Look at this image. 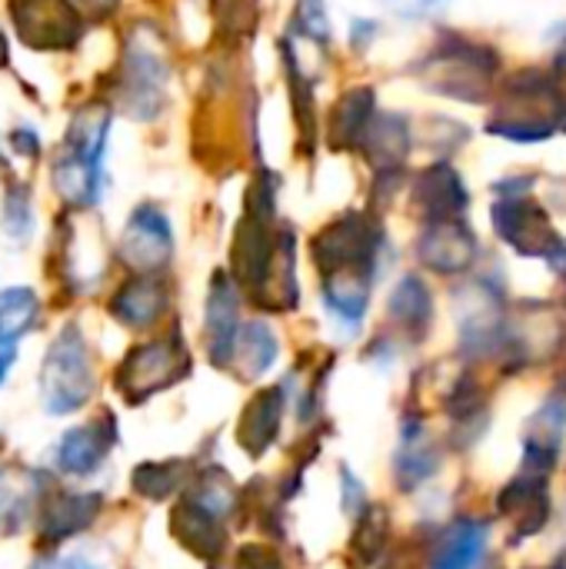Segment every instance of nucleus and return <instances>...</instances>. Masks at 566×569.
<instances>
[{
	"instance_id": "1",
	"label": "nucleus",
	"mask_w": 566,
	"mask_h": 569,
	"mask_svg": "<svg viewBox=\"0 0 566 569\" xmlns=\"http://www.w3.org/2000/svg\"><path fill=\"white\" fill-rule=\"evenodd\" d=\"M110 137V110L87 107L70 127L53 163V187L73 207H93L103 193V150Z\"/></svg>"
},
{
	"instance_id": "2",
	"label": "nucleus",
	"mask_w": 566,
	"mask_h": 569,
	"mask_svg": "<svg viewBox=\"0 0 566 569\" xmlns=\"http://www.w3.org/2000/svg\"><path fill=\"white\" fill-rule=\"evenodd\" d=\"M424 77L437 93L457 97L464 103H480L500 70V53L487 43L450 33V43H437L424 57Z\"/></svg>"
},
{
	"instance_id": "3",
	"label": "nucleus",
	"mask_w": 566,
	"mask_h": 569,
	"mask_svg": "<svg viewBox=\"0 0 566 569\" xmlns=\"http://www.w3.org/2000/svg\"><path fill=\"white\" fill-rule=\"evenodd\" d=\"M93 397V363L77 327H63L40 363V400L50 417L80 410Z\"/></svg>"
},
{
	"instance_id": "4",
	"label": "nucleus",
	"mask_w": 566,
	"mask_h": 569,
	"mask_svg": "<svg viewBox=\"0 0 566 569\" xmlns=\"http://www.w3.org/2000/svg\"><path fill=\"white\" fill-rule=\"evenodd\" d=\"M310 250L320 277L337 270H370L374 277H380V257L387 250V237L374 217L360 210H347L314 237Z\"/></svg>"
},
{
	"instance_id": "5",
	"label": "nucleus",
	"mask_w": 566,
	"mask_h": 569,
	"mask_svg": "<svg viewBox=\"0 0 566 569\" xmlns=\"http://www.w3.org/2000/svg\"><path fill=\"white\" fill-rule=\"evenodd\" d=\"M190 367L193 363H190V353L183 347V337L173 330L160 340L133 347L123 357V363L117 370V390L123 393L127 403H143L153 393L180 383L190 373Z\"/></svg>"
},
{
	"instance_id": "6",
	"label": "nucleus",
	"mask_w": 566,
	"mask_h": 569,
	"mask_svg": "<svg viewBox=\"0 0 566 569\" xmlns=\"http://www.w3.org/2000/svg\"><path fill=\"white\" fill-rule=\"evenodd\" d=\"M494 230L504 243H510L520 257H544L557 247V230L540 203L530 197H500L494 203Z\"/></svg>"
},
{
	"instance_id": "7",
	"label": "nucleus",
	"mask_w": 566,
	"mask_h": 569,
	"mask_svg": "<svg viewBox=\"0 0 566 569\" xmlns=\"http://www.w3.org/2000/svg\"><path fill=\"white\" fill-rule=\"evenodd\" d=\"M163 83H167V63L160 50H153L143 40L130 43L123 57V77H120L123 110L133 120H153L163 107Z\"/></svg>"
},
{
	"instance_id": "8",
	"label": "nucleus",
	"mask_w": 566,
	"mask_h": 569,
	"mask_svg": "<svg viewBox=\"0 0 566 569\" xmlns=\"http://www.w3.org/2000/svg\"><path fill=\"white\" fill-rule=\"evenodd\" d=\"M417 260L440 277H460L480 260V240L467 220H437L424 223L417 237Z\"/></svg>"
},
{
	"instance_id": "9",
	"label": "nucleus",
	"mask_w": 566,
	"mask_h": 569,
	"mask_svg": "<svg viewBox=\"0 0 566 569\" xmlns=\"http://www.w3.org/2000/svg\"><path fill=\"white\" fill-rule=\"evenodd\" d=\"M173 257V230L163 210L143 203L130 213L120 237V260L137 273H160Z\"/></svg>"
},
{
	"instance_id": "10",
	"label": "nucleus",
	"mask_w": 566,
	"mask_h": 569,
	"mask_svg": "<svg viewBox=\"0 0 566 569\" xmlns=\"http://www.w3.org/2000/svg\"><path fill=\"white\" fill-rule=\"evenodd\" d=\"M207 353L214 367H230L240 337V283L227 273H214L207 293Z\"/></svg>"
},
{
	"instance_id": "11",
	"label": "nucleus",
	"mask_w": 566,
	"mask_h": 569,
	"mask_svg": "<svg viewBox=\"0 0 566 569\" xmlns=\"http://www.w3.org/2000/svg\"><path fill=\"white\" fill-rule=\"evenodd\" d=\"M414 207L420 210L424 223L460 220L467 213V207H470V193L464 187V177L447 160L430 163L414 180Z\"/></svg>"
},
{
	"instance_id": "12",
	"label": "nucleus",
	"mask_w": 566,
	"mask_h": 569,
	"mask_svg": "<svg viewBox=\"0 0 566 569\" xmlns=\"http://www.w3.org/2000/svg\"><path fill=\"white\" fill-rule=\"evenodd\" d=\"M13 20L33 47H70L80 33L77 10L67 0H13Z\"/></svg>"
},
{
	"instance_id": "13",
	"label": "nucleus",
	"mask_w": 566,
	"mask_h": 569,
	"mask_svg": "<svg viewBox=\"0 0 566 569\" xmlns=\"http://www.w3.org/2000/svg\"><path fill=\"white\" fill-rule=\"evenodd\" d=\"M437 470H440V450H437V443L430 440L424 417L407 413L404 423H400V450H397V460H394L397 487H400L404 493H414V490H420L430 477H437Z\"/></svg>"
},
{
	"instance_id": "14",
	"label": "nucleus",
	"mask_w": 566,
	"mask_h": 569,
	"mask_svg": "<svg viewBox=\"0 0 566 569\" xmlns=\"http://www.w3.org/2000/svg\"><path fill=\"white\" fill-rule=\"evenodd\" d=\"M113 440H117L113 417H100L93 423L73 427L57 443V467L67 477H87V473H93L103 463V457L110 453Z\"/></svg>"
},
{
	"instance_id": "15",
	"label": "nucleus",
	"mask_w": 566,
	"mask_h": 569,
	"mask_svg": "<svg viewBox=\"0 0 566 569\" xmlns=\"http://www.w3.org/2000/svg\"><path fill=\"white\" fill-rule=\"evenodd\" d=\"M287 387H264L260 393H254V400L244 407L240 423H237V440L250 457H264L277 437H280V423H284V410H287Z\"/></svg>"
},
{
	"instance_id": "16",
	"label": "nucleus",
	"mask_w": 566,
	"mask_h": 569,
	"mask_svg": "<svg viewBox=\"0 0 566 569\" xmlns=\"http://www.w3.org/2000/svg\"><path fill=\"white\" fill-rule=\"evenodd\" d=\"M167 303H170V293H167L163 280L157 273H140L113 293L110 313L117 323H123L130 330H147L167 313Z\"/></svg>"
},
{
	"instance_id": "17",
	"label": "nucleus",
	"mask_w": 566,
	"mask_h": 569,
	"mask_svg": "<svg viewBox=\"0 0 566 569\" xmlns=\"http://www.w3.org/2000/svg\"><path fill=\"white\" fill-rule=\"evenodd\" d=\"M377 277L370 270H337V273H324L320 277V297L324 307L354 333L367 310H370V290H374Z\"/></svg>"
},
{
	"instance_id": "18",
	"label": "nucleus",
	"mask_w": 566,
	"mask_h": 569,
	"mask_svg": "<svg viewBox=\"0 0 566 569\" xmlns=\"http://www.w3.org/2000/svg\"><path fill=\"white\" fill-rule=\"evenodd\" d=\"M227 520L214 517L210 510H203L200 503H193L190 497H183L173 510L170 530L173 537L200 560H220V553L227 550Z\"/></svg>"
},
{
	"instance_id": "19",
	"label": "nucleus",
	"mask_w": 566,
	"mask_h": 569,
	"mask_svg": "<svg viewBox=\"0 0 566 569\" xmlns=\"http://www.w3.org/2000/svg\"><path fill=\"white\" fill-rule=\"evenodd\" d=\"M490 527L484 520H454L444 537L434 543L430 569H484L487 563Z\"/></svg>"
},
{
	"instance_id": "20",
	"label": "nucleus",
	"mask_w": 566,
	"mask_h": 569,
	"mask_svg": "<svg viewBox=\"0 0 566 569\" xmlns=\"http://www.w3.org/2000/svg\"><path fill=\"white\" fill-rule=\"evenodd\" d=\"M103 507L100 493H53L40 510V537L47 543H63L67 537L83 533Z\"/></svg>"
},
{
	"instance_id": "21",
	"label": "nucleus",
	"mask_w": 566,
	"mask_h": 569,
	"mask_svg": "<svg viewBox=\"0 0 566 569\" xmlns=\"http://www.w3.org/2000/svg\"><path fill=\"white\" fill-rule=\"evenodd\" d=\"M377 110L380 107H377L374 87H350L330 110V123H327L330 143L344 147V150H360Z\"/></svg>"
},
{
	"instance_id": "22",
	"label": "nucleus",
	"mask_w": 566,
	"mask_h": 569,
	"mask_svg": "<svg viewBox=\"0 0 566 569\" xmlns=\"http://www.w3.org/2000/svg\"><path fill=\"white\" fill-rule=\"evenodd\" d=\"M387 313H390V323L404 337L424 340L434 323V293H430L427 280L417 273H404L387 300Z\"/></svg>"
},
{
	"instance_id": "23",
	"label": "nucleus",
	"mask_w": 566,
	"mask_h": 569,
	"mask_svg": "<svg viewBox=\"0 0 566 569\" xmlns=\"http://www.w3.org/2000/svg\"><path fill=\"white\" fill-rule=\"evenodd\" d=\"M410 143H414L410 120L404 113L377 110V117L360 143V153H367L377 163V170H387V167H400L407 160Z\"/></svg>"
},
{
	"instance_id": "24",
	"label": "nucleus",
	"mask_w": 566,
	"mask_h": 569,
	"mask_svg": "<svg viewBox=\"0 0 566 569\" xmlns=\"http://www.w3.org/2000/svg\"><path fill=\"white\" fill-rule=\"evenodd\" d=\"M387 543H390V513H387V507H380V503L367 507L357 517L350 550H347V563L354 569H374L384 560Z\"/></svg>"
},
{
	"instance_id": "25",
	"label": "nucleus",
	"mask_w": 566,
	"mask_h": 569,
	"mask_svg": "<svg viewBox=\"0 0 566 569\" xmlns=\"http://www.w3.org/2000/svg\"><path fill=\"white\" fill-rule=\"evenodd\" d=\"M277 357H280V340L264 320H254V323L240 327L234 360H237V370H240L244 380H260L277 363Z\"/></svg>"
},
{
	"instance_id": "26",
	"label": "nucleus",
	"mask_w": 566,
	"mask_h": 569,
	"mask_svg": "<svg viewBox=\"0 0 566 569\" xmlns=\"http://www.w3.org/2000/svg\"><path fill=\"white\" fill-rule=\"evenodd\" d=\"M193 470L187 460H167V463H140L130 477L133 490L147 500H167L170 493L183 490L190 483Z\"/></svg>"
},
{
	"instance_id": "27",
	"label": "nucleus",
	"mask_w": 566,
	"mask_h": 569,
	"mask_svg": "<svg viewBox=\"0 0 566 569\" xmlns=\"http://www.w3.org/2000/svg\"><path fill=\"white\" fill-rule=\"evenodd\" d=\"M37 313H40V300L30 287L3 290L0 293V347H10L20 337H27Z\"/></svg>"
},
{
	"instance_id": "28",
	"label": "nucleus",
	"mask_w": 566,
	"mask_h": 569,
	"mask_svg": "<svg viewBox=\"0 0 566 569\" xmlns=\"http://www.w3.org/2000/svg\"><path fill=\"white\" fill-rule=\"evenodd\" d=\"M33 233V210H30V193L27 187H10L3 200V237L10 243H27Z\"/></svg>"
},
{
	"instance_id": "29",
	"label": "nucleus",
	"mask_w": 566,
	"mask_h": 569,
	"mask_svg": "<svg viewBox=\"0 0 566 569\" xmlns=\"http://www.w3.org/2000/svg\"><path fill=\"white\" fill-rule=\"evenodd\" d=\"M294 23L300 27L304 37L327 43L330 40V17H327V0H297Z\"/></svg>"
},
{
	"instance_id": "30",
	"label": "nucleus",
	"mask_w": 566,
	"mask_h": 569,
	"mask_svg": "<svg viewBox=\"0 0 566 569\" xmlns=\"http://www.w3.org/2000/svg\"><path fill=\"white\" fill-rule=\"evenodd\" d=\"M380 3L400 20H434L450 7V0H380Z\"/></svg>"
},
{
	"instance_id": "31",
	"label": "nucleus",
	"mask_w": 566,
	"mask_h": 569,
	"mask_svg": "<svg viewBox=\"0 0 566 569\" xmlns=\"http://www.w3.org/2000/svg\"><path fill=\"white\" fill-rule=\"evenodd\" d=\"M237 560H240V569H287L284 560L264 543H247Z\"/></svg>"
},
{
	"instance_id": "32",
	"label": "nucleus",
	"mask_w": 566,
	"mask_h": 569,
	"mask_svg": "<svg viewBox=\"0 0 566 569\" xmlns=\"http://www.w3.org/2000/svg\"><path fill=\"white\" fill-rule=\"evenodd\" d=\"M340 483H344V510L357 520L370 503H367V497H364V487L357 483V477L350 473V470H340Z\"/></svg>"
},
{
	"instance_id": "33",
	"label": "nucleus",
	"mask_w": 566,
	"mask_h": 569,
	"mask_svg": "<svg viewBox=\"0 0 566 569\" xmlns=\"http://www.w3.org/2000/svg\"><path fill=\"white\" fill-rule=\"evenodd\" d=\"M377 33H380L377 20H367V17H360V20H354V23H350V47H354L357 53H364Z\"/></svg>"
},
{
	"instance_id": "34",
	"label": "nucleus",
	"mask_w": 566,
	"mask_h": 569,
	"mask_svg": "<svg viewBox=\"0 0 566 569\" xmlns=\"http://www.w3.org/2000/svg\"><path fill=\"white\" fill-rule=\"evenodd\" d=\"M30 569H100L97 563L83 560V557H43Z\"/></svg>"
},
{
	"instance_id": "35",
	"label": "nucleus",
	"mask_w": 566,
	"mask_h": 569,
	"mask_svg": "<svg viewBox=\"0 0 566 569\" xmlns=\"http://www.w3.org/2000/svg\"><path fill=\"white\" fill-rule=\"evenodd\" d=\"M73 10H80V13H87V17H107L120 0H67Z\"/></svg>"
},
{
	"instance_id": "36",
	"label": "nucleus",
	"mask_w": 566,
	"mask_h": 569,
	"mask_svg": "<svg viewBox=\"0 0 566 569\" xmlns=\"http://www.w3.org/2000/svg\"><path fill=\"white\" fill-rule=\"evenodd\" d=\"M37 133L30 130V127H20L17 133H13V150L17 153H23V157H37Z\"/></svg>"
},
{
	"instance_id": "37",
	"label": "nucleus",
	"mask_w": 566,
	"mask_h": 569,
	"mask_svg": "<svg viewBox=\"0 0 566 569\" xmlns=\"http://www.w3.org/2000/svg\"><path fill=\"white\" fill-rule=\"evenodd\" d=\"M13 363H17V357H13L10 350H3V353H0V387H3V380H7V373L13 370Z\"/></svg>"
},
{
	"instance_id": "38",
	"label": "nucleus",
	"mask_w": 566,
	"mask_h": 569,
	"mask_svg": "<svg viewBox=\"0 0 566 569\" xmlns=\"http://www.w3.org/2000/svg\"><path fill=\"white\" fill-rule=\"evenodd\" d=\"M380 569H414V563H410V557H394V560H387Z\"/></svg>"
},
{
	"instance_id": "39",
	"label": "nucleus",
	"mask_w": 566,
	"mask_h": 569,
	"mask_svg": "<svg viewBox=\"0 0 566 569\" xmlns=\"http://www.w3.org/2000/svg\"><path fill=\"white\" fill-rule=\"evenodd\" d=\"M7 63V40H3V33H0V67Z\"/></svg>"
},
{
	"instance_id": "40",
	"label": "nucleus",
	"mask_w": 566,
	"mask_h": 569,
	"mask_svg": "<svg viewBox=\"0 0 566 569\" xmlns=\"http://www.w3.org/2000/svg\"><path fill=\"white\" fill-rule=\"evenodd\" d=\"M557 393H564V397H566V370L560 373V390H557Z\"/></svg>"
},
{
	"instance_id": "41",
	"label": "nucleus",
	"mask_w": 566,
	"mask_h": 569,
	"mask_svg": "<svg viewBox=\"0 0 566 569\" xmlns=\"http://www.w3.org/2000/svg\"><path fill=\"white\" fill-rule=\"evenodd\" d=\"M560 569H566V553H564V560H560Z\"/></svg>"
},
{
	"instance_id": "42",
	"label": "nucleus",
	"mask_w": 566,
	"mask_h": 569,
	"mask_svg": "<svg viewBox=\"0 0 566 569\" xmlns=\"http://www.w3.org/2000/svg\"><path fill=\"white\" fill-rule=\"evenodd\" d=\"M0 167H3V157H0Z\"/></svg>"
},
{
	"instance_id": "43",
	"label": "nucleus",
	"mask_w": 566,
	"mask_h": 569,
	"mask_svg": "<svg viewBox=\"0 0 566 569\" xmlns=\"http://www.w3.org/2000/svg\"><path fill=\"white\" fill-rule=\"evenodd\" d=\"M564 303H566V300H564Z\"/></svg>"
},
{
	"instance_id": "44",
	"label": "nucleus",
	"mask_w": 566,
	"mask_h": 569,
	"mask_svg": "<svg viewBox=\"0 0 566 569\" xmlns=\"http://www.w3.org/2000/svg\"><path fill=\"white\" fill-rule=\"evenodd\" d=\"M557 569H560V567H557Z\"/></svg>"
}]
</instances>
